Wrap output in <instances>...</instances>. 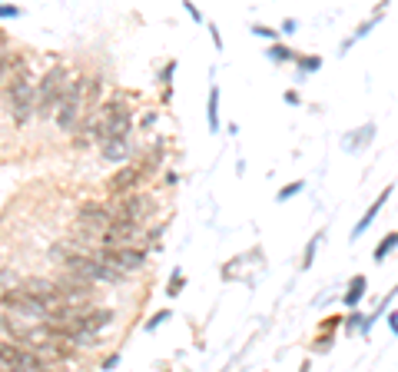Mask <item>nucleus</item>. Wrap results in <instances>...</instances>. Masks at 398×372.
<instances>
[{"label":"nucleus","mask_w":398,"mask_h":372,"mask_svg":"<svg viewBox=\"0 0 398 372\" xmlns=\"http://www.w3.org/2000/svg\"><path fill=\"white\" fill-rule=\"evenodd\" d=\"M66 87H70V80H66L64 66H50L40 77V83H37V117H40V120L57 117V107H60Z\"/></svg>","instance_id":"obj_1"},{"label":"nucleus","mask_w":398,"mask_h":372,"mask_svg":"<svg viewBox=\"0 0 398 372\" xmlns=\"http://www.w3.org/2000/svg\"><path fill=\"white\" fill-rule=\"evenodd\" d=\"M216 100H219V90H209V127H213V130H216V127H219V117H216Z\"/></svg>","instance_id":"obj_14"},{"label":"nucleus","mask_w":398,"mask_h":372,"mask_svg":"<svg viewBox=\"0 0 398 372\" xmlns=\"http://www.w3.org/2000/svg\"><path fill=\"white\" fill-rule=\"evenodd\" d=\"M395 246H398V233H392V236H385V240H382V246H378V250H375V260H378V263H382V260H385V256H388V252H392V250H395Z\"/></svg>","instance_id":"obj_13"},{"label":"nucleus","mask_w":398,"mask_h":372,"mask_svg":"<svg viewBox=\"0 0 398 372\" xmlns=\"http://www.w3.org/2000/svg\"><path fill=\"white\" fill-rule=\"evenodd\" d=\"M299 190H302V183H292L289 190H282V199H286V197H292V193H299Z\"/></svg>","instance_id":"obj_16"},{"label":"nucleus","mask_w":398,"mask_h":372,"mask_svg":"<svg viewBox=\"0 0 398 372\" xmlns=\"http://www.w3.org/2000/svg\"><path fill=\"white\" fill-rule=\"evenodd\" d=\"M150 213H153V199L146 197V193H129V197H123L119 207L113 209V219L129 223V226H143Z\"/></svg>","instance_id":"obj_6"},{"label":"nucleus","mask_w":398,"mask_h":372,"mask_svg":"<svg viewBox=\"0 0 398 372\" xmlns=\"http://www.w3.org/2000/svg\"><path fill=\"white\" fill-rule=\"evenodd\" d=\"M272 57H276V60H289V50H282V47H276V50H272Z\"/></svg>","instance_id":"obj_15"},{"label":"nucleus","mask_w":398,"mask_h":372,"mask_svg":"<svg viewBox=\"0 0 398 372\" xmlns=\"http://www.w3.org/2000/svg\"><path fill=\"white\" fill-rule=\"evenodd\" d=\"M388 197H392V190H388V186H385V190H382V193H378V199H375V203H372V207H368V213H365V219H362V223H358L356 230H352V236H358V233H365V230H368V226H372V219H375V216H378V209L385 207V199H388Z\"/></svg>","instance_id":"obj_11"},{"label":"nucleus","mask_w":398,"mask_h":372,"mask_svg":"<svg viewBox=\"0 0 398 372\" xmlns=\"http://www.w3.org/2000/svg\"><path fill=\"white\" fill-rule=\"evenodd\" d=\"M0 303H4V309H11V313H17V316H27V319H50V313L33 299L30 293H23V289H7V293L0 296Z\"/></svg>","instance_id":"obj_8"},{"label":"nucleus","mask_w":398,"mask_h":372,"mask_svg":"<svg viewBox=\"0 0 398 372\" xmlns=\"http://www.w3.org/2000/svg\"><path fill=\"white\" fill-rule=\"evenodd\" d=\"M86 113V80H70L60 107H57V127L60 130H74L80 117Z\"/></svg>","instance_id":"obj_4"},{"label":"nucleus","mask_w":398,"mask_h":372,"mask_svg":"<svg viewBox=\"0 0 398 372\" xmlns=\"http://www.w3.org/2000/svg\"><path fill=\"white\" fill-rule=\"evenodd\" d=\"M146 173H150V166H143V163L119 166L117 173L107 180V193H113V197H129V193L143 183V176H146Z\"/></svg>","instance_id":"obj_7"},{"label":"nucleus","mask_w":398,"mask_h":372,"mask_svg":"<svg viewBox=\"0 0 398 372\" xmlns=\"http://www.w3.org/2000/svg\"><path fill=\"white\" fill-rule=\"evenodd\" d=\"M110 319H113V313H110V309H86V313L76 319L74 326L80 329V332H86V336H90V332H97V329L107 326Z\"/></svg>","instance_id":"obj_10"},{"label":"nucleus","mask_w":398,"mask_h":372,"mask_svg":"<svg viewBox=\"0 0 398 372\" xmlns=\"http://www.w3.org/2000/svg\"><path fill=\"white\" fill-rule=\"evenodd\" d=\"M362 293H365V276H356V279H352V286H349V293L342 296L345 306H356L358 299H362Z\"/></svg>","instance_id":"obj_12"},{"label":"nucleus","mask_w":398,"mask_h":372,"mask_svg":"<svg viewBox=\"0 0 398 372\" xmlns=\"http://www.w3.org/2000/svg\"><path fill=\"white\" fill-rule=\"evenodd\" d=\"M4 77H7V60L0 57V83H4Z\"/></svg>","instance_id":"obj_17"},{"label":"nucleus","mask_w":398,"mask_h":372,"mask_svg":"<svg viewBox=\"0 0 398 372\" xmlns=\"http://www.w3.org/2000/svg\"><path fill=\"white\" fill-rule=\"evenodd\" d=\"M0 366L7 372H57L47 359H40V352H30L17 342H0Z\"/></svg>","instance_id":"obj_3"},{"label":"nucleus","mask_w":398,"mask_h":372,"mask_svg":"<svg viewBox=\"0 0 398 372\" xmlns=\"http://www.w3.org/2000/svg\"><path fill=\"white\" fill-rule=\"evenodd\" d=\"M11 117L17 123H27L30 117H37V83L27 70H21L11 80Z\"/></svg>","instance_id":"obj_2"},{"label":"nucleus","mask_w":398,"mask_h":372,"mask_svg":"<svg viewBox=\"0 0 398 372\" xmlns=\"http://www.w3.org/2000/svg\"><path fill=\"white\" fill-rule=\"evenodd\" d=\"M76 219H80V226H83V230L100 233V236H103V233L110 230V223H113V213H110L103 203H83Z\"/></svg>","instance_id":"obj_9"},{"label":"nucleus","mask_w":398,"mask_h":372,"mask_svg":"<svg viewBox=\"0 0 398 372\" xmlns=\"http://www.w3.org/2000/svg\"><path fill=\"white\" fill-rule=\"evenodd\" d=\"M97 263H103L110 269V273H136L143 263H146V252L143 250H133V246H119V250H110V246H100L97 252Z\"/></svg>","instance_id":"obj_5"}]
</instances>
